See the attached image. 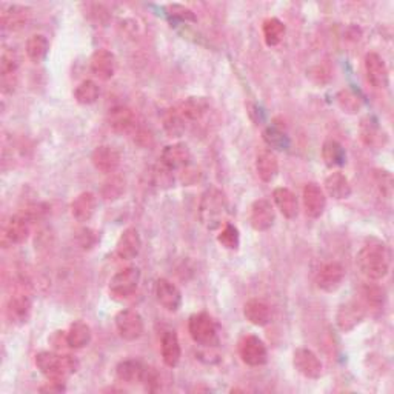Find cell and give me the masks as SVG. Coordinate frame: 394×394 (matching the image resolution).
<instances>
[{
	"instance_id": "5",
	"label": "cell",
	"mask_w": 394,
	"mask_h": 394,
	"mask_svg": "<svg viewBox=\"0 0 394 394\" xmlns=\"http://www.w3.org/2000/svg\"><path fill=\"white\" fill-rule=\"evenodd\" d=\"M116 328L117 333L128 342L137 341L139 337H142L145 325H144V319L134 309H120V312L116 314Z\"/></svg>"
},
{
	"instance_id": "38",
	"label": "cell",
	"mask_w": 394,
	"mask_h": 394,
	"mask_svg": "<svg viewBox=\"0 0 394 394\" xmlns=\"http://www.w3.org/2000/svg\"><path fill=\"white\" fill-rule=\"evenodd\" d=\"M99 95L100 90L96 82L83 80L82 83H79L76 91H74V99H76V102L80 103V105H92V103L97 102Z\"/></svg>"
},
{
	"instance_id": "36",
	"label": "cell",
	"mask_w": 394,
	"mask_h": 394,
	"mask_svg": "<svg viewBox=\"0 0 394 394\" xmlns=\"http://www.w3.org/2000/svg\"><path fill=\"white\" fill-rule=\"evenodd\" d=\"M262 31H264V39L268 46H276L284 39L285 34V25L282 21H279L277 17H270L264 22L262 26Z\"/></svg>"
},
{
	"instance_id": "39",
	"label": "cell",
	"mask_w": 394,
	"mask_h": 394,
	"mask_svg": "<svg viewBox=\"0 0 394 394\" xmlns=\"http://www.w3.org/2000/svg\"><path fill=\"white\" fill-rule=\"evenodd\" d=\"M164 128L170 137H181L186 129V122L176 108L168 110L164 116Z\"/></svg>"
},
{
	"instance_id": "3",
	"label": "cell",
	"mask_w": 394,
	"mask_h": 394,
	"mask_svg": "<svg viewBox=\"0 0 394 394\" xmlns=\"http://www.w3.org/2000/svg\"><path fill=\"white\" fill-rule=\"evenodd\" d=\"M228 201L225 193L218 186H210L206 190L199 203V219L205 228L215 230L220 227V223L227 214Z\"/></svg>"
},
{
	"instance_id": "23",
	"label": "cell",
	"mask_w": 394,
	"mask_h": 394,
	"mask_svg": "<svg viewBox=\"0 0 394 394\" xmlns=\"http://www.w3.org/2000/svg\"><path fill=\"white\" fill-rule=\"evenodd\" d=\"M177 112L183 117L185 122H196L201 120L210 110V102L202 96H191L186 97L183 102L176 107Z\"/></svg>"
},
{
	"instance_id": "27",
	"label": "cell",
	"mask_w": 394,
	"mask_h": 394,
	"mask_svg": "<svg viewBox=\"0 0 394 394\" xmlns=\"http://www.w3.org/2000/svg\"><path fill=\"white\" fill-rule=\"evenodd\" d=\"M324 186H325L326 194L333 197V199H336V201L348 199L353 191L348 177H346L341 171H334L330 176H326Z\"/></svg>"
},
{
	"instance_id": "7",
	"label": "cell",
	"mask_w": 394,
	"mask_h": 394,
	"mask_svg": "<svg viewBox=\"0 0 394 394\" xmlns=\"http://www.w3.org/2000/svg\"><path fill=\"white\" fill-rule=\"evenodd\" d=\"M30 236V220L25 215L14 214L6 219L2 227V245L4 248L21 245Z\"/></svg>"
},
{
	"instance_id": "37",
	"label": "cell",
	"mask_w": 394,
	"mask_h": 394,
	"mask_svg": "<svg viewBox=\"0 0 394 394\" xmlns=\"http://www.w3.org/2000/svg\"><path fill=\"white\" fill-rule=\"evenodd\" d=\"M125 177L120 176V174H116L112 173L110 174L108 179L103 182L102 185V197L105 201H116L119 199V197L125 193Z\"/></svg>"
},
{
	"instance_id": "10",
	"label": "cell",
	"mask_w": 394,
	"mask_h": 394,
	"mask_svg": "<svg viewBox=\"0 0 394 394\" xmlns=\"http://www.w3.org/2000/svg\"><path fill=\"white\" fill-rule=\"evenodd\" d=\"M21 59H18L17 51L13 48H5L0 58V83H2V91L5 95L13 92L17 87V73Z\"/></svg>"
},
{
	"instance_id": "47",
	"label": "cell",
	"mask_w": 394,
	"mask_h": 394,
	"mask_svg": "<svg viewBox=\"0 0 394 394\" xmlns=\"http://www.w3.org/2000/svg\"><path fill=\"white\" fill-rule=\"evenodd\" d=\"M168 11H170L173 16L182 18V21H196V17H194L191 9L185 8V6H181V5L168 6Z\"/></svg>"
},
{
	"instance_id": "42",
	"label": "cell",
	"mask_w": 394,
	"mask_h": 394,
	"mask_svg": "<svg viewBox=\"0 0 394 394\" xmlns=\"http://www.w3.org/2000/svg\"><path fill=\"white\" fill-rule=\"evenodd\" d=\"M363 299L365 304L373 308H382L385 304V289L376 284H367L363 287Z\"/></svg>"
},
{
	"instance_id": "2",
	"label": "cell",
	"mask_w": 394,
	"mask_h": 394,
	"mask_svg": "<svg viewBox=\"0 0 394 394\" xmlns=\"http://www.w3.org/2000/svg\"><path fill=\"white\" fill-rule=\"evenodd\" d=\"M36 367L48 380L63 383L78 371L79 362L70 354L42 351L36 354Z\"/></svg>"
},
{
	"instance_id": "28",
	"label": "cell",
	"mask_w": 394,
	"mask_h": 394,
	"mask_svg": "<svg viewBox=\"0 0 394 394\" xmlns=\"http://www.w3.org/2000/svg\"><path fill=\"white\" fill-rule=\"evenodd\" d=\"M256 171L262 182H273L279 173L277 156L271 149H264L256 157Z\"/></svg>"
},
{
	"instance_id": "17",
	"label": "cell",
	"mask_w": 394,
	"mask_h": 394,
	"mask_svg": "<svg viewBox=\"0 0 394 394\" xmlns=\"http://www.w3.org/2000/svg\"><path fill=\"white\" fill-rule=\"evenodd\" d=\"M122 156L120 151L112 145H100L91 154V162L100 173L112 174L117 171Z\"/></svg>"
},
{
	"instance_id": "6",
	"label": "cell",
	"mask_w": 394,
	"mask_h": 394,
	"mask_svg": "<svg viewBox=\"0 0 394 394\" xmlns=\"http://www.w3.org/2000/svg\"><path fill=\"white\" fill-rule=\"evenodd\" d=\"M365 316H367V308L362 302H359V300H348V302L342 304L337 309V328L342 333H350L363 322Z\"/></svg>"
},
{
	"instance_id": "4",
	"label": "cell",
	"mask_w": 394,
	"mask_h": 394,
	"mask_svg": "<svg viewBox=\"0 0 394 394\" xmlns=\"http://www.w3.org/2000/svg\"><path fill=\"white\" fill-rule=\"evenodd\" d=\"M140 282V270L137 267H127L111 277L108 292L116 300H125L134 294Z\"/></svg>"
},
{
	"instance_id": "15",
	"label": "cell",
	"mask_w": 394,
	"mask_h": 394,
	"mask_svg": "<svg viewBox=\"0 0 394 394\" xmlns=\"http://www.w3.org/2000/svg\"><path fill=\"white\" fill-rule=\"evenodd\" d=\"M275 206L267 199H257L250 208V225L256 231H268L275 225Z\"/></svg>"
},
{
	"instance_id": "19",
	"label": "cell",
	"mask_w": 394,
	"mask_h": 394,
	"mask_svg": "<svg viewBox=\"0 0 394 394\" xmlns=\"http://www.w3.org/2000/svg\"><path fill=\"white\" fill-rule=\"evenodd\" d=\"M302 202L308 218H321L326 208V196L317 183H307L302 191Z\"/></svg>"
},
{
	"instance_id": "8",
	"label": "cell",
	"mask_w": 394,
	"mask_h": 394,
	"mask_svg": "<svg viewBox=\"0 0 394 394\" xmlns=\"http://www.w3.org/2000/svg\"><path fill=\"white\" fill-rule=\"evenodd\" d=\"M188 330L193 341L199 345H213L218 341V330L213 317L206 313H197L190 317Z\"/></svg>"
},
{
	"instance_id": "16",
	"label": "cell",
	"mask_w": 394,
	"mask_h": 394,
	"mask_svg": "<svg viewBox=\"0 0 394 394\" xmlns=\"http://www.w3.org/2000/svg\"><path fill=\"white\" fill-rule=\"evenodd\" d=\"M345 279V270L339 262H326L321 267L316 277L317 287L326 293H334Z\"/></svg>"
},
{
	"instance_id": "41",
	"label": "cell",
	"mask_w": 394,
	"mask_h": 394,
	"mask_svg": "<svg viewBox=\"0 0 394 394\" xmlns=\"http://www.w3.org/2000/svg\"><path fill=\"white\" fill-rule=\"evenodd\" d=\"M218 242L223 248L227 250H238L240 245V234L239 230L234 227L231 223H225V227L222 228V231L219 233L218 236Z\"/></svg>"
},
{
	"instance_id": "11",
	"label": "cell",
	"mask_w": 394,
	"mask_h": 394,
	"mask_svg": "<svg viewBox=\"0 0 394 394\" xmlns=\"http://www.w3.org/2000/svg\"><path fill=\"white\" fill-rule=\"evenodd\" d=\"M31 297L25 289H17L13 296L9 297L6 304V316L9 322L16 325H23L28 322L31 316Z\"/></svg>"
},
{
	"instance_id": "12",
	"label": "cell",
	"mask_w": 394,
	"mask_h": 394,
	"mask_svg": "<svg viewBox=\"0 0 394 394\" xmlns=\"http://www.w3.org/2000/svg\"><path fill=\"white\" fill-rule=\"evenodd\" d=\"M293 365L307 379H319L324 373V363L309 348H297L293 354Z\"/></svg>"
},
{
	"instance_id": "21",
	"label": "cell",
	"mask_w": 394,
	"mask_h": 394,
	"mask_svg": "<svg viewBox=\"0 0 394 394\" xmlns=\"http://www.w3.org/2000/svg\"><path fill=\"white\" fill-rule=\"evenodd\" d=\"M140 248H142L140 234L134 227H129L120 234L116 245V255L122 260H133L137 257Z\"/></svg>"
},
{
	"instance_id": "24",
	"label": "cell",
	"mask_w": 394,
	"mask_h": 394,
	"mask_svg": "<svg viewBox=\"0 0 394 394\" xmlns=\"http://www.w3.org/2000/svg\"><path fill=\"white\" fill-rule=\"evenodd\" d=\"M97 208V197L91 191L80 193L71 203V214L78 222H90Z\"/></svg>"
},
{
	"instance_id": "13",
	"label": "cell",
	"mask_w": 394,
	"mask_h": 394,
	"mask_svg": "<svg viewBox=\"0 0 394 394\" xmlns=\"http://www.w3.org/2000/svg\"><path fill=\"white\" fill-rule=\"evenodd\" d=\"M365 73L367 79L374 88L385 90L390 83V73L387 63L378 53H368L365 55Z\"/></svg>"
},
{
	"instance_id": "46",
	"label": "cell",
	"mask_w": 394,
	"mask_h": 394,
	"mask_svg": "<svg viewBox=\"0 0 394 394\" xmlns=\"http://www.w3.org/2000/svg\"><path fill=\"white\" fill-rule=\"evenodd\" d=\"M307 76L316 83H325L330 80V71L324 67H313L307 71Z\"/></svg>"
},
{
	"instance_id": "34",
	"label": "cell",
	"mask_w": 394,
	"mask_h": 394,
	"mask_svg": "<svg viewBox=\"0 0 394 394\" xmlns=\"http://www.w3.org/2000/svg\"><path fill=\"white\" fill-rule=\"evenodd\" d=\"M322 159L328 168L342 166L346 159L345 148L337 140H325L322 145Z\"/></svg>"
},
{
	"instance_id": "45",
	"label": "cell",
	"mask_w": 394,
	"mask_h": 394,
	"mask_svg": "<svg viewBox=\"0 0 394 394\" xmlns=\"http://www.w3.org/2000/svg\"><path fill=\"white\" fill-rule=\"evenodd\" d=\"M78 243L83 250H91L97 243V233L91 228H82L78 231Z\"/></svg>"
},
{
	"instance_id": "40",
	"label": "cell",
	"mask_w": 394,
	"mask_h": 394,
	"mask_svg": "<svg viewBox=\"0 0 394 394\" xmlns=\"http://www.w3.org/2000/svg\"><path fill=\"white\" fill-rule=\"evenodd\" d=\"M336 102L341 110L344 112H348V115H356L362 108V99L350 88H345L337 92Z\"/></svg>"
},
{
	"instance_id": "1",
	"label": "cell",
	"mask_w": 394,
	"mask_h": 394,
	"mask_svg": "<svg viewBox=\"0 0 394 394\" xmlns=\"http://www.w3.org/2000/svg\"><path fill=\"white\" fill-rule=\"evenodd\" d=\"M358 265L362 273L371 280H380L390 271V252L385 243L379 239H368L358 252Z\"/></svg>"
},
{
	"instance_id": "33",
	"label": "cell",
	"mask_w": 394,
	"mask_h": 394,
	"mask_svg": "<svg viewBox=\"0 0 394 394\" xmlns=\"http://www.w3.org/2000/svg\"><path fill=\"white\" fill-rule=\"evenodd\" d=\"M91 337H92V333H91L90 325L85 324V322H82V321L73 322L68 328V331H67L68 346H70V348H74V350L85 348V346L90 345Z\"/></svg>"
},
{
	"instance_id": "31",
	"label": "cell",
	"mask_w": 394,
	"mask_h": 394,
	"mask_svg": "<svg viewBox=\"0 0 394 394\" xmlns=\"http://www.w3.org/2000/svg\"><path fill=\"white\" fill-rule=\"evenodd\" d=\"M243 314H245L247 321L256 326H265L271 321V309L270 307L262 302L259 299H251L243 307Z\"/></svg>"
},
{
	"instance_id": "14",
	"label": "cell",
	"mask_w": 394,
	"mask_h": 394,
	"mask_svg": "<svg viewBox=\"0 0 394 394\" xmlns=\"http://www.w3.org/2000/svg\"><path fill=\"white\" fill-rule=\"evenodd\" d=\"M154 296L157 304L164 307L166 312H177L182 305V293L168 279H157L154 284Z\"/></svg>"
},
{
	"instance_id": "29",
	"label": "cell",
	"mask_w": 394,
	"mask_h": 394,
	"mask_svg": "<svg viewBox=\"0 0 394 394\" xmlns=\"http://www.w3.org/2000/svg\"><path fill=\"white\" fill-rule=\"evenodd\" d=\"M162 361L168 368H174L179 365L182 358V350H181V342L179 337L174 331H166L162 337Z\"/></svg>"
},
{
	"instance_id": "20",
	"label": "cell",
	"mask_w": 394,
	"mask_h": 394,
	"mask_svg": "<svg viewBox=\"0 0 394 394\" xmlns=\"http://www.w3.org/2000/svg\"><path fill=\"white\" fill-rule=\"evenodd\" d=\"M191 161L190 148L185 144H173L166 145L161 154V164L166 170L174 171L185 168Z\"/></svg>"
},
{
	"instance_id": "43",
	"label": "cell",
	"mask_w": 394,
	"mask_h": 394,
	"mask_svg": "<svg viewBox=\"0 0 394 394\" xmlns=\"http://www.w3.org/2000/svg\"><path fill=\"white\" fill-rule=\"evenodd\" d=\"M374 182H376L379 191L390 199L393 194V176L390 174V171H385V170L374 171Z\"/></svg>"
},
{
	"instance_id": "32",
	"label": "cell",
	"mask_w": 394,
	"mask_h": 394,
	"mask_svg": "<svg viewBox=\"0 0 394 394\" xmlns=\"http://www.w3.org/2000/svg\"><path fill=\"white\" fill-rule=\"evenodd\" d=\"M30 21V9L21 5H11L2 13V25L8 31H17Z\"/></svg>"
},
{
	"instance_id": "30",
	"label": "cell",
	"mask_w": 394,
	"mask_h": 394,
	"mask_svg": "<svg viewBox=\"0 0 394 394\" xmlns=\"http://www.w3.org/2000/svg\"><path fill=\"white\" fill-rule=\"evenodd\" d=\"M273 201L279 208V211L284 214V218L294 219L299 214L297 197L292 190L284 188V186H279V188H276L273 191Z\"/></svg>"
},
{
	"instance_id": "18",
	"label": "cell",
	"mask_w": 394,
	"mask_h": 394,
	"mask_svg": "<svg viewBox=\"0 0 394 394\" xmlns=\"http://www.w3.org/2000/svg\"><path fill=\"white\" fill-rule=\"evenodd\" d=\"M359 134L362 142L373 149H382L388 144L387 133L380 128L379 122L371 116H367L361 120Z\"/></svg>"
},
{
	"instance_id": "26",
	"label": "cell",
	"mask_w": 394,
	"mask_h": 394,
	"mask_svg": "<svg viewBox=\"0 0 394 394\" xmlns=\"http://www.w3.org/2000/svg\"><path fill=\"white\" fill-rule=\"evenodd\" d=\"M147 371L148 368L142 362L134 359H127V361H122L116 367V378L119 382L137 383L145 380Z\"/></svg>"
},
{
	"instance_id": "9",
	"label": "cell",
	"mask_w": 394,
	"mask_h": 394,
	"mask_svg": "<svg viewBox=\"0 0 394 394\" xmlns=\"http://www.w3.org/2000/svg\"><path fill=\"white\" fill-rule=\"evenodd\" d=\"M239 354L242 361L250 367H260V365L267 363L268 359V351L264 341L255 334L242 337L239 342Z\"/></svg>"
},
{
	"instance_id": "44",
	"label": "cell",
	"mask_w": 394,
	"mask_h": 394,
	"mask_svg": "<svg viewBox=\"0 0 394 394\" xmlns=\"http://www.w3.org/2000/svg\"><path fill=\"white\" fill-rule=\"evenodd\" d=\"M264 139L265 142L273 147V148H277V149H284L287 147V137L285 134L282 133V131H279L276 128H268L265 129L264 133Z\"/></svg>"
},
{
	"instance_id": "35",
	"label": "cell",
	"mask_w": 394,
	"mask_h": 394,
	"mask_svg": "<svg viewBox=\"0 0 394 394\" xmlns=\"http://www.w3.org/2000/svg\"><path fill=\"white\" fill-rule=\"evenodd\" d=\"M25 50L28 58H30L33 62L39 63L46 58V54H48L50 42L43 34H33L30 39L26 41Z\"/></svg>"
},
{
	"instance_id": "22",
	"label": "cell",
	"mask_w": 394,
	"mask_h": 394,
	"mask_svg": "<svg viewBox=\"0 0 394 394\" xmlns=\"http://www.w3.org/2000/svg\"><path fill=\"white\" fill-rule=\"evenodd\" d=\"M90 68H91V73L95 74V76L99 80H103V82L110 80L112 76H115V73H116V58H115V54H112L108 50H97V51H95V54L91 55Z\"/></svg>"
},
{
	"instance_id": "25",
	"label": "cell",
	"mask_w": 394,
	"mask_h": 394,
	"mask_svg": "<svg viewBox=\"0 0 394 394\" xmlns=\"http://www.w3.org/2000/svg\"><path fill=\"white\" fill-rule=\"evenodd\" d=\"M108 124L110 127L116 131V133H129L136 128V116L133 110L128 107L119 105L111 108L108 112Z\"/></svg>"
}]
</instances>
